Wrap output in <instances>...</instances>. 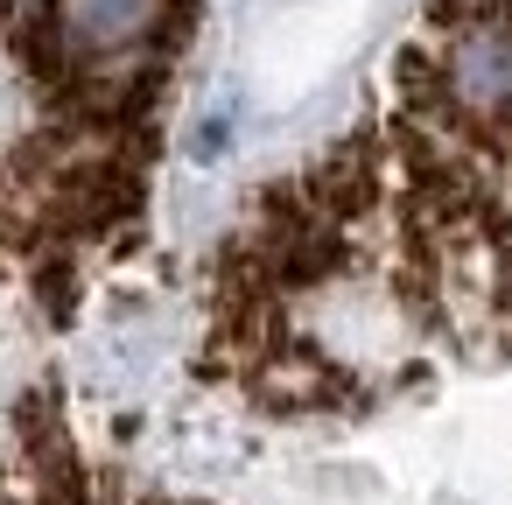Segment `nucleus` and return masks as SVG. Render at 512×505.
Here are the masks:
<instances>
[{
  "mask_svg": "<svg viewBox=\"0 0 512 505\" xmlns=\"http://www.w3.org/2000/svg\"><path fill=\"white\" fill-rule=\"evenodd\" d=\"M204 0H0V505L43 498L85 351L148 288Z\"/></svg>",
  "mask_w": 512,
  "mask_h": 505,
  "instance_id": "nucleus-1",
  "label": "nucleus"
},
{
  "mask_svg": "<svg viewBox=\"0 0 512 505\" xmlns=\"http://www.w3.org/2000/svg\"><path fill=\"white\" fill-rule=\"evenodd\" d=\"M43 505H512V414L463 386L239 414L106 330L50 428Z\"/></svg>",
  "mask_w": 512,
  "mask_h": 505,
  "instance_id": "nucleus-2",
  "label": "nucleus"
}]
</instances>
